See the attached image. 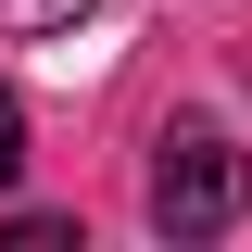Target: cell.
Masks as SVG:
<instances>
[{
	"label": "cell",
	"mask_w": 252,
	"mask_h": 252,
	"mask_svg": "<svg viewBox=\"0 0 252 252\" xmlns=\"http://www.w3.org/2000/svg\"><path fill=\"white\" fill-rule=\"evenodd\" d=\"M240 215H252V152L227 126H164V152H152V227L164 240H227Z\"/></svg>",
	"instance_id": "1"
},
{
	"label": "cell",
	"mask_w": 252,
	"mask_h": 252,
	"mask_svg": "<svg viewBox=\"0 0 252 252\" xmlns=\"http://www.w3.org/2000/svg\"><path fill=\"white\" fill-rule=\"evenodd\" d=\"M26 177V114H13V89H0V189Z\"/></svg>",
	"instance_id": "3"
},
{
	"label": "cell",
	"mask_w": 252,
	"mask_h": 252,
	"mask_svg": "<svg viewBox=\"0 0 252 252\" xmlns=\"http://www.w3.org/2000/svg\"><path fill=\"white\" fill-rule=\"evenodd\" d=\"M89 0H0V38H51V26H76Z\"/></svg>",
	"instance_id": "2"
}]
</instances>
